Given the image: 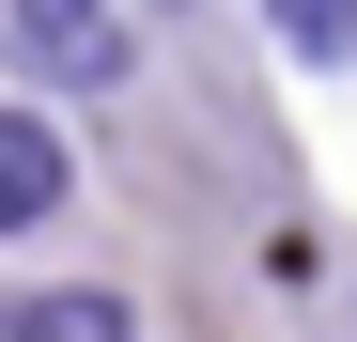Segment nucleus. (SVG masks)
<instances>
[{
	"label": "nucleus",
	"mask_w": 357,
	"mask_h": 342,
	"mask_svg": "<svg viewBox=\"0 0 357 342\" xmlns=\"http://www.w3.org/2000/svg\"><path fill=\"white\" fill-rule=\"evenodd\" d=\"M16 47H31V78L109 94L125 78V0H16Z\"/></svg>",
	"instance_id": "obj_1"
},
{
	"label": "nucleus",
	"mask_w": 357,
	"mask_h": 342,
	"mask_svg": "<svg viewBox=\"0 0 357 342\" xmlns=\"http://www.w3.org/2000/svg\"><path fill=\"white\" fill-rule=\"evenodd\" d=\"M47 218H63V140L31 109H0V234H47Z\"/></svg>",
	"instance_id": "obj_2"
},
{
	"label": "nucleus",
	"mask_w": 357,
	"mask_h": 342,
	"mask_svg": "<svg viewBox=\"0 0 357 342\" xmlns=\"http://www.w3.org/2000/svg\"><path fill=\"white\" fill-rule=\"evenodd\" d=\"M0 342H140V311L109 296V280H47V296H16Z\"/></svg>",
	"instance_id": "obj_3"
},
{
	"label": "nucleus",
	"mask_w": 357,
	"mask_h": 342,
	"mask_svg": "<svg viewBox=\"0 0 357 342\" xmlns=\"http://www.w3.org/2000/svg\"><path fill=\"white\" fill-rule=\"evenodd\" d=\"M264 31L295 63H357V0H264Z\"/></svg>",
	"instance_id": "obj_4"
}]
</instances>
